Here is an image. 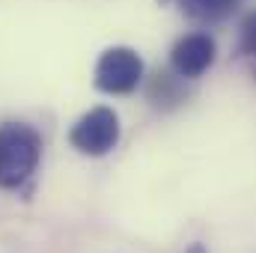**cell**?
Returning <instances> with one entry per match:
<instances>
[{
    "mask_svg": "<svg viewBox=\"0 0 256 253\" xmlns=\"http://www.w3.org/2000/svg\"><path fill=\"white\" fill-rule=\"evenodd\" d=\"M42 134L27 122L0 126V188H21L39 167Z\"/></svg>",
    "mask_w": 256,
    "mask_h": 253,
    "instance_id": "6da1fadb",
    "label": "cell"
},
{
    "mask_svg": "<svg viewBox=\"0 0 256 253\" xmlns=\"http://www.w3.org/2000/svg\"><path fill=\"white\" fill-rule=\"evenodd\" d=\"M92 84L98 92L108 96H128L143 84V60L134 48L128 45H114L108 48L92 72Z\"/></svg>",
    "mask_w": 256,
    "mask_h": 253,
    "instance_id": "7a4b0ae2",
    "label": "cell"
},
{
    "mask_svg": "<svg viewBox=\"0 0 256 253\" xmlns=\"http://www.w3.org/2000/svg\"><path fill=\"white\" fill-rule=\"evenodd\" d=\"M68 143L72 149H78L80 155L90 158H102L110 149H116L120 143V116L114 108H92L86 110L68 131Z\"/></svg>",
    "mask_w": 256,
    "mask_h": 253,
    "instance_id": "3957f363",
    "label": "cell"
},
{
    "mask_svg": "<svg viewBox=\"0 0 256 253\" xmlns=\"http://www.w3.org/2000/svg\"><path fill=\"white\" fill-rule=\"evenodd\" d=\"M214 57H218V45L208 33H188L173 45L170 68L185 80H196L212 68Z\"/></svg>",
    "mask_w": 256,
    "mask_h": 253,
    "instance_id": "277c9868",
    "label": "cell"
},
{
    "mask_svg": "<svg viewBox=\"0 0 256 253\" xmlns=\"http://www.w3.org/2000/svg\"><path fill=\"white\" fill-rule=\"evenodd\" d=\"M146 96H149V102L155 104V108H161V110H173V108H179L182 102H185V78H179L173 68L170 72H155L152 78H149V84H146Z\"/></svg>",
    "mask_w": 256,
    "mask_h": 253,
    "instance_id": "5b68a950",
    "label": "cell"
},
{
    "mask_svg": "<svg viewBox=\"0 0 256 253\" xmlns=\"http://www.w3.org/2000/svg\"><path fill=\"white\" fill-rule=\"evenodd\" d=\"M176 3L185 12V18H191L196 24H220L238 6V0H176Z\"/></svg>",
    "mask_w": 256,
    "mask_h": 253,
    "instance_id": "8992f818",
    "label": "cell"
},
{
    "mask_svg": "<svg viewBox=\"0 0 256 253\" xmlns=\"http://www.w3.org/2000/svg\"><path fill=\"white\" fill-rule=\"evenodd\" d=\"M238 57H254L256 60V9L242 18V27H238Z\"/></svg>",
    "mask_w": 256,
    "mask_h": 253,
    "instance_id": "52a82bcc",
    "label": "cell"
},
{
    "mask_svg": "<svg viewBox=\"0 0 256 253\" xmlns=\"http://www.w3.org/2000/svg\"><path fill=\"white\" fill-rule=\"evenodd\" d=\"M185 253H208V250H206V244H200V242H194V244H191V248H188Z\"/></svg>",
    "mask_w": 256,
    "mask_h": 253,
    "instance_id": "ba28073f",
    "label": "cell"
},
{
    "mask_svg": "<svg viewBox=\"0 0 256 253\" xmlns=\"http://www.w3.org/2000/svg\"><path fill=\"white\" fill-rule=\"evenodd\" d=\"M158 3H170V0H158Z\"/></svg>",
    "mask_w": 256,
    "mask_h": 253,
    "instance_id": "9c48e42d",
    "label": "cell"
},
{
    "mask_svg": "<svg viewBox=\"0 0 256 253\" xmlns=\"http://www.w3.org/2000/svg\"><path fill=\"white\" fill-rule=\"evenodd\" d=\"M254 74H256V68H254Z\"/></svg>",
    "mask_w": 256,
    "mask_h": 253,
    "instance_id": "30bf717a",
    "label": "cell"
}]
</instances>
